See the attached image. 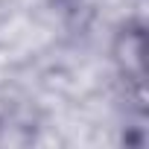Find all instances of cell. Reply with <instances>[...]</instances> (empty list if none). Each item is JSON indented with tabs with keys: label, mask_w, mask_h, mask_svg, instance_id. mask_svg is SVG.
<instances>
[{
	"label": "cell",
	"mask_w": 149,
	"mask_h": 149,
	"mask_svg": "<svg viewBox=\"0 0 149 149\" xmlns=\"http://www.w3.org/2000/svg\"><path fill=\"white\" fill-rule=\"evenodd\" d=\"M111 70L120 88V100L126 111L137 120L146 117V24L143 18H126L114 26L111 44Z\"/></svg>",
	"instance_id": "cell-1"
}]
</instances>
